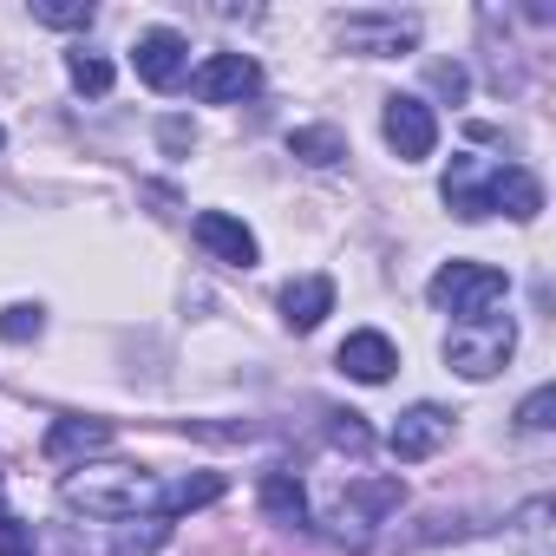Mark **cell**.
Masks as SVG:
<instances>
[{
	"label": "cell",
	"mask_w": 556,
	"mask_h": 556,
	"mask_svg": "<svg viewBox=\"0 0 556 556\" xmlns=\"http://www.w3.org/2000/svg\"><path fill=\"white\" fill-rule=\"evenodd\" d=\"M439 197H445L452 216H465V223H484V216H497V210L517 216V223H530V216L543 210V184H536L523 164H497V157H452Z\"/></svg>",
	"instance_id": "cell-1"
},
{
	"label": "cell",
	"mask_w": 556,
	"mask_h": 556,
	"mask_svg": "<svg viewBox=\"0 0 556 556\" xmlns=\"http://www.w3.org/2000/svg\"><path fill=\"white\" fill-rule=\"evenodd\" d=\"M60 504L92 517V523H125L138 510L164 517V484L151 471H138V465H79V471H66Z\"/></svg>",
	"instance_id": "cell-2"
},
{
	"label": "cell",
	"mask_w": 556,
	"mask_h": 556,
	"mask_svg": "<svg viewBox=\"0 0 556 556\" xmlns=\"http://www.w3.org/2000/svg\"><path fill=\"white\" fill-rule=\"evenodd\" d=\"M426 295H432V308H445V315L465 328V321H491V315L504 308L510 275L491 268V262H445L432 282H426Z\"/></svg>",
	"instance_id": "cell-3"
},
{
	"label": "cell",
	"mask_w": 556,
	"mask_h": 556,
	"mask_svg": "<svg viewBox=\"0 0 556 556\" xmlns=\"http://www.w3.org/2000/svg\"><path fill=\"white\" fill-rule=\"evenodd\" d=\"M510 354H517V321H510V315L465 321V328H452V334H445V361H452L465 380H491Z\"/></svg>",
	"instance_id": "cell-4"
},
{
	"label": "cell",
	"mask_w": 556,
	"mask_h": 556,
	"mask_svg": "<svg viewBox=\"0 0 556 556\" xmlns=\"http://www.w3.org/2000/svg\"><path fill=\"white\" fill-rule=\"evenodd\" d=\"M190 92H197L203 105H242V99L262 92V66H255L249 53H210V60L190 73Z\"/></svg>",
	"instance_id": "cell-5"
},
{
	"label": "cell",
	"mask_w": 556,
	"mask_h": 556,
	"mask_svg": "<svg viewBox=\"0 0 556 556\" xmlns=\"http://www.w3.org/2000/svg\"><path fill=\"white\" fill-rule=\"evenodd\" d=\"M341 40H348V53L393 60V53H413L419 21L413 14H341Z\"/></svg>",
	"instance_id": "cell-6"
},
{
	"label": "cell",
	"mask_w": 556,
	"mask_h": 556,
	"mask_svg": "<svg viewBox=\"0 0 556 556\" xmlns=\"http://www.w3.org/2000/svg\"><path fill=\"white\" fill-rule=\"evenodd\" d=\"M380 131H387V144L400 151V164H419V157H432V151H439V118H432V105H426V99L393 92V99H387Z\"/></svg>",
	"instance_id": "cell-7"
},
{
	"label": "cell",
	"mask_w": 556,
	"mask_h": 556,
	"mask_svg": "<svg viewBox=\"0 0 556 556\" xmlns=\"http://www.w3.org/2000/svg\"><path fill=\"white\" fill-rule=\"evenodd\" d=\"M452 439V413L445 406H406L400 419H393V432H387V445H393V458H406V465H419V458H432L439 445Z\"/></svg>",
	"instance_id": "cell-8"
},
{
	"label": "cell",
	"mask_w": 556,
	"mask_h": 556,
	"mask_svg": "<svg viewBox=\"0 0 556 556\" xmlns=\"http://www.w3.org/2000/svg\"><path fill=\"white\" fill-rule=\"evenodd\" d=\"M184 73H190V47H184V34H170V27L138 34V79H144V86L170 92V86H184Z\"/></svg>",
	"instance_id": "cell-9"
},
{
	"label": "cell",
	"mask_w": 556,
	"mask_h": 556,
	"mask_svg": "<svg viewBox=\"0 0 556 556\" xmlns=\"http://www.w3.org/2000/svg\"><path fill=\"white\" fill-rule=\"evenodd\" d=\"M334 367H341L348 380H361V387H380V380H393V367H400V348H393L387 334L361 328V334H348V341H341Z\"/></svg>",
	"instance_id": "cell-10"
},
{
	"label": "cell",
	"mask_w": 556,
	"mask_h": 556,
	"mask_svg": "<svg viewBox=\"0 0 556 556\" xmlns=\"http://www.w3.org/2000/svg\"><path fill=\"white\" fill-rule=\"evenodd\" d=\"M197 242H203L216 262H229V268H255V236H249V223H236V216H223V210H203V216H197Z\"/></svg>",
	"instance_id": "cell-11"
},
{
	"label": "cell",
	"mask_w": 556,
	"mask_h": 556,
	"mask_svg": "<svg viewBox=\"0 0 556 556\" xmlns=\"http://www.w3.org/2000/svg\"><path fill=\"white\" fill-rule=\"evenodd\" d=\"M328 315H334V282H328V275H302V282L282 289V321L295 334H315Z\"/></svg>",
	"instance_id": "cell-12"
},
{
	"label": "cell",
	"mask_w": 556,
	"mask_h": 556,
	"mask_svg": "<svg viewBox=\"0 0 556 556\" xmlns=\"http://www.w3.org/2000/svg\"><path fill=\"white\" fill-rule=\"evenodd\" d=\"M112 445V419H53L47 426V458L66 465V458H86V452H105Z\"/></svg>",
	"instance_id": "cell-13"
},
{
	"label": "cell",
	"mask_w": 556,
	"mask_h": 556,
	"mask_svg": "<svg viewBox=\"0 0 556 556\" xmlns=\"http://www.w3.org/2000/svg\"><path fill=\"white\" fill-rule=\"evenodd\" d=\"M400 497H406V491H400L393 478H367V484H354V504H341V530L354 523V543H367V530H374Z\"/></svg>",
	"instance_id": "cell-14"
},
{
	"label": "cell",
	"mask_w": 556,
	"mask_h": 556,
	"mask_svg": "<svg viewBox=\"0 0 556 556\" xmlns=\"http://www.w3.org/2000/svg\"><path fill=\"white\" fill-rule=\"evenodd\" d=\"M262 510L275 517V523H308V491H302V478L295 471H268L262 478Z\"/></svg>",
	"instance_id": "cell-15"
},
{
	"label": "cell",
	"mask_w": 556,
	"mask_h": 556,
	"mask_svg": "<svg viewBox=\"0 0 556 556\" xmlns=\"http://www.w3.org/2000/svg\"><path fill=\"white\" fill-rule=\"evenodd\" d=\"M289 151H295L302 164L328 170V164H341V157H348V138H341L334 125H308V131H295V138H289Z\"/></svg>",
	"instance_id": "cell-16"
},
{
	"label": "cell",
	"mask_w": 556,
	"mask_h": 556,
	"mask_svg": "<svg viewBox=\"0 0 556 556\" xmlns=\"http://www.w3.org/2000/svg\"><path fill=\"white\" fill-rule=\"evenodd\" d=\"M66 73H73V86L92 92V99L112 92V60H105V53H86V47H79V53H66Z\"/></svg>",
	"instance_id": "cell-17"
},
{
	"label": "cell",
	"mask_w": 556,
	"mask_h": 556,
	"mask_svg": "<svg viewBox=\"0 0 556 556\" xmlns=\"http://www.w3.org/2000/svg\"><path fill=\"white\" fill-rule=\"evenodd\" d=\"M216 497H223V478H216V471H197V478H184V484H170V491H164V517H170V510L216 504Z\"/></svg>",
	"instance_id": "cell-18"
},
{
	"label": "cell",
	"mask_w": 556,
	"mask_h": 556,
	"mask_svg": "<svg viewBox=\"0 0 556 556\" xmlns=\"http://www.w3.org/2000/svg\"><path fill=\"white\" fill-rule=\"evenodd\" d=\"M40 328H47V308L40 302H14L8 315H0V341H40Z\"/></svg>",
	"instance_id": "cell-19"
},
{
	"label": "cell",
	"mask_w": 556,
	"mask_h": 556,
	"mask_svg": "<svg viewBox=\"0 0 556 556\" xmlns=\"http://www.w3.org/2000/svg\"><path fill=\"white\" fill-rule=\"evenodd\" d=\"M328 439H334V452H348V458H367V452H374V432H367L361 413H334Z\"/></svg>",
	"instance_id": "cell-20"
},
{
	"label": "cell",
	"mask_w": 556,
	"mask_h": 556,
	"mask_svg": "<svg viewBox=\"0 0 556 556\" xmlns=\"http://www.w3.org/2000/svg\"><path fill=\"white\" fill-rule=\"evenodd\" d=\"M40 27H92V0H34Z\"/></svg>",
	"instance_id": "cell-21"
},
{
	"label": "cell",
	"mask_w": 556,
	"mask_h": 556,
	"mask_svg": "<svg viewBox=\"0 0 556 556\" xmlns=\"http://www.w3.org/2000/svg\"><path fill=\"white\" fill-rule=\"evenodd\" d=\"M517 426H523V432H549V426H556V387H536V393L517 406Z\"/></svg>",
	"instance_id": "cell-22"
},
{
	"label": "cell",
	"mask_w": 556,
	"mask_h": 556,
	"mask_svg": "<svg viewBox=\"0 0 556 556\" xmlns=\"http://www.w3.org/2000/svg\"><path fill=\"white\" fill-rule=\"evenodd\" d=\"M0 556H40V549H34V530H27L8 504H0Z\"/></svg>",
	"instance_id": "cell-23"
},
{
	"label": "cell",
	"mask_w": 556,
	"mask_h": 556,
	"mask_svg": "<svg viewBox=\"0 0 556 556\" xmlns=\"http://www.w3.org/2000/svg\"><path fill=\"white\" fill-rule=\"evenodd\" d=\"M432 86L452 92V99H465V66H432Z\"/></svg>",
	"instance_id": "cell-24"
}]
</instances>
